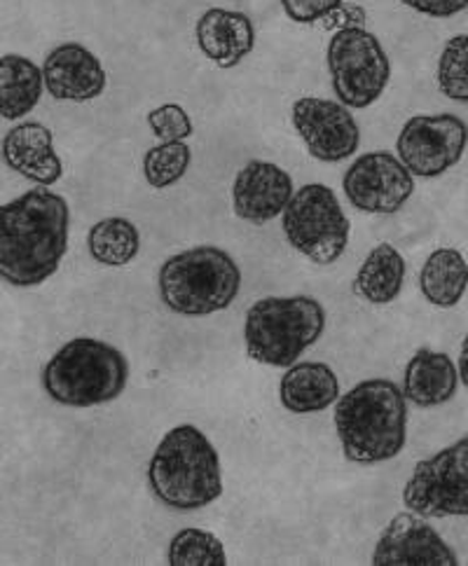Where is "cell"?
<instances>
[{
	"label": "cell",
	"instance_id": "1",
	"mask_svg": "<svg viewBox=\"0 0 468 566\" xmlns=\"http://www.w3.org/2000/svg\"><path fill=\"white\" fill-rule=\"evenodd\" d=\"M66 199L35 188L0 207V274L10 286L45 283L69 249Z\"/></svg>",
	"mask_w": 468,
	"mask_h": 566
},
{
	"label": "cell",
	"instance_id": "2",
	"mask_svg": "<svg viewBox=\"0 0 468 566\" xmlns=\"http://www.w3.org/2000/svg\"><path fill=\"white\" fill-rule=\"evenodd\" d=\"M335 429L350 461H389L403 452L408 438V398L392 379L361 381L337 398Z\"/></svg>",
	"mask_w": 468,
	"mask_h": 566
},
{
	"label": "cell",
	"instance_id": "3",
	"mask_svg": "<svg viewBox=\"0 0 468 566\" xmlns=\"http://www.w3.org/2000/svg\"><path fill=\"white\" fill-rule=\"evenodd\" d=\"M155 499L174 511H197L222 494L220 459L211 440L193 423H180L159 440L148 467Z\"/></svg>",
	"mask_w": 468,
	"mask_h": 566
},
{
	"label": "cell",
	"instance_id": "4",
	"mask_svg": "<svg viewBox=\"0 0 468 566\" xmlns=\"http://www.w3.org/2000/svg\"><path fill=\"white\" fill-rule=\"evenodd\" d=\"M129 363L119 349L94 337L66 342L43 370V389L61 406L94 408L122 396Z\"/></svg>",
	"mask_w": 468,
	"mask_h": 566
},
{
	"label": "cell",
	"instance_id": "5",
	"mask_svg": "<svg viewBox=\"0 0 468 566\" xmlns=\"http://www.w3.org/2000/svg\"><path fill=\"white\" fill-rule=\"evenodd\" d=\"M157 286L162 302L174 314L209 316L237 300L241 272L228 251L197 247L165 260Z\"/></svg>",
	"mask_w": 468,
	"mask_h": 566
},
{
	"label": "cell",
	"instance_id": "6",
	"mask_svg": "<svg viewBox=\"0 0 468 566\" xmlns=\"http://www.w3.org/2000/svg\"><path fill=\"white\" fill-rule=\"evenodd\" d=\"M323 328L325 312L319 300L310 295L264 297L247 314V354L262 366L291 368L321 337Z\"/></svg>",
	"mask_w": 468,
	"mask_h": 566
},
{
	"label": "cell",
	"instance_id": "7",
	"mask_svg": "<svg viewBox=\"0 0 468 566\" xmlns=\"http://www.w3.org/2000/svg\"><path fill=\"white\" fill-rule=\"evenodd\" d=\"M333 90L347 108H368L384 94L392 64L375 33L361 27L340 29L325 52Z\"/></svg>",
	"mask_w": 468,
	"mask_h": 566
},
{
	"label": "cell",
	"instance_id": "8",
	"mask_svg": "<svg viewBox=\"0 0 468 566\" xmlns=\"http://www.w3.org/2000/svg\"><path fill=\"white\" fill-rule=\"evenodd\" d=\"M289 244L316 265H331L350 244V220L323 184L300 188L281 218Z\"/></svg>",
	"mask_w": 468,
	"mask_h": 566
},
{
	"label": "cell",
	"instance_id": "9",
	"mask_svg": "<svg viewBox=\"0 0 468 566\" xmlns=\"http://www.w3.org/2000/svg\"><path fill=\"white\" fill-rule=\"evenodd\" d=\"M403 503L422 517H468V436L417 463Z\"/></svg>",
	"mask_w": 468,
	"mask_h": 566
},
{
	"label": "cell",
	"instance_id": "10",
	"mask_svg": "<svg viewBox=\"0 0 468 566\" xmlns=\"http://www.w3.org/2000/svg\"><path fill=\"white\" fill-rule=\"evenodd\" d=\"M466 146L468 125L450 113L410 117L396 140L398 159L419 178H436L453 169Z\"/></svg>",
	"mask_w": 468,
	"mask_h": 566
},
{
	"label": "cell",
	"instance_id": "11",
	"mask_svg": "<svg viewBox=\"0 0 468 566\" xmlns=\"http://www.w3.org/2000/svg\"><path fill=\"white\" fill-rule=\"evenodd\" d=\"M350 205L365 213H398L415 192L410 169L392 153H365L342 178Z\"/></svg>",
	"mask_w": 468,
	"mask_h": 566
},
{
	"label": "cell",
	"instance_id": "12",
	"mask_svg": "<svg viewBox=\"0 0 468 566\" xmlns=\"http://www.w3.org/2000/svg\"><path fill=\"white\" fill-rule=\"evenodd\" d=\"M293 127L319 161H342L358 150L361 132L354 115L344 104L331 98L304 96L293 104Z\"/></svg>",
	"mask_w": 468,
	"mask_h": 566
},
{
	"label": "cell",
	"instance_id": "13",
	"mask_svg": "<svg viewBox=\"0 0 468 566\" xmlns=\"http://www.w3.org/2000/svg\"><path fill=\"white\" fill-rule=\"evenodd\" d=\"M375 566H457L455 551L417 513L396 515L382 532L373 562Z\"/></svg>",
	"mask_w": 468,
	"mask_h": 566
},
{
	"label": "cell",
	"instance_id": "14",
	"mask_svg": "<svg viewBox=\"0 0 468 566\" xmlns=\"http://www.w3.org/2000/svg\"><path fill=\"white\" fill-rule=\"evenodd\" d=\"M291 199L293 178L272 161H249L232 184V209L241 220L253 226H264L277 216H283Z\"/></svg>",
	"mask_w": 468,
	"mask_h": 566
},
{
	"label": "cell",
	"instance_id": "15",
	"mask_svg": "<svg viewBox=\"0 0 468 566\" xmlns=\"http://www.w3.org/2000/svg\"><path fill=\"white\" fill-rule=\"evenodd\" d=\"M48 94L56 101H75L85 104L94 101L106 90V71L98 56L85 45L64 43L54 48L43 64Z\"/></svg>",
	"mask_w": 468,
	"mask_h": 566
},
{
	"label": "cell",
	"instance_id": "16",
	"mask_svg": "<svg viewBox=\"0 0 468 566\" xmlns=\"http://www.w3.org/2000/svg\"><path fill=\"white\" fill-rule=\"evenodd\" d=\"M197 45L218 69H235L256 48V29L249 14L211 8L199 17L195 27Z\"/></svg>",
	"mask_w": 468,
	"mask_h": 566
},
{
	"label": "cell",
	"instance_id": "17",
	"mask_svg": "<svg viewBox=\"0 0 468 566\" xmlns=\"http://www.w3.org/2000/svg\"><path fill=\"white\" fill-rule=\"evenodd\" d=\"M6 165L38 186H54L64 174L59 155L54 153V136L40 123L12 127L3 138Z\"/></svg>",
	"mask_w": 468,
	"mask_h": 566
},
{
	"label": "cell",
	"instance_id": "18",
	"mask_svg": "<svg viewBox=\"0 0 468 566\" xmlns=\"http://www.w3.org/2000/svg\"><path fill=\"white\" fill-rule=\"evenodd\" d=\"M459 387L455 360L434 349H419L405 368L403 394L417 408H436L453 400Z\"/></svg>",
	"mask_w": 468,
	"mask_h": 566
},
{
	"label": "cell",
	"instance_id": "19",
	"mask_svg": "<svg viewBox=\"0 0 468 566\" xmlns=\"http://www.w3.org/2000/svg\"><path fill=\"white\" fill-rule=\"evenodd\" d=\"M281 406L293 415H312L331 408L340 398V381L325 363H293L281 377Z\"/></svg>",
	"mask_w": 468,
	"mask_h": 566
},
{
	"label": "cell",
	"instance_id": "20",
	"mask_svg": "<svg viewBox=\"0 0 468 566\" xmlns=\"http://www.w3.org/2000/svg\"><path fill=\"white\" fill-rule=\"evenodd\" d=\"M45 75L31 59L22 54H6L0 59V115L19 119L31 113L43 96Z\"/></svg>",
	"mask_w": 468,
	"mask_h": 566
},
{
	"label": "cell",
	"instance_id": "21",
	"mask_svg": "<svg viewBox=\"0 0 468 566\" xmlns=\"http://www.w3.org/2000/svg\"><path fill=\"white\" fill-rule=\"evenodd\" d=\"M405 281V260L392 244L375 247L354 279V293L371 302V305H389L394 302Z\"/></svg>",
	"mask_w": 468,
	"mask_h": 566
},
{
	"label": "cell",
	"instance_id": "22",
	"mask_svg": "<svg viewBox=\"0 0 468 566\" xmlns=\"http://www.w3.org/2000/svg\"><path fill=\"white\" fill-rule=\"evenodd\" d=\"M422 295L436 307L459 305L468 289V262L457 249H438L426 258L419 274Z\"/></svg>",
	"mask_w": 468,
	"mask_h": 566
},
{
	"label": "cell",
	"instance_id": "23",
	"mask_svg": "<svg viewBox=\"0 0 468 566\" xmlns=\"http://www.w3.org/2000/svg\"><path fill=\"white\" fill-rule=\"evenodd\" d=\"M87 247L98 265L125 268L141 249V237L132 220L104 218L90 230Z\"/></svg>",
	"mask_w": 468,
	"mask_h": 566
},
{
	"label": "cell",
	"instance_id": "24",
	"mask_svg": "<svg viewBox=\"0 0 468 566\" xmlns=\"http://www.w3.org/2000/svg\"><path fill=\"white\" fill-rule=\"evenodd\" d=\"M171 566H226L228 555L216 534L205 530H183L169 543Z\"/></svg>",
	"mask_w": 468,
	"mask_h": 566
},
{
	"label": "cell",
	"instance_id": "25",
	"mask_svg": "<svg viewBox=\"0 0 468 566\" xmlns=\"http://www.w3.org/2000/svg\"><path fill=\"white\" fill-rule=\"evenodd\" d=\"M193 161V150L183 140L155 146L144 157V176L157 190H165L186 176Z\"/></svg>",
	"mask_w": 468,
	"mask_h": 566
},
{
	"label": "cell",
	"instance_id": "26",
	"mask_svg": "<svg viewBox=\"0 0 468 566\" xmlns=\"http://www.w3.org/2000/svg\"><path fill=\"white\" fill-rule=\"evenodd\" d=\"M438 90L447 98L468 104V33L445 43L438 59Z\"/></svg>",
	"mask_w": 468,
	"mask_h": 566
},
{
	"label": "cell",
	"instance_id": "27",
	"mask_svg": "<svg viewBox=\"0 0 468 566\" xmlns=\"http://www.w3.org/2000/svg\"><path fill=\"white\" fill-rule=\"evenodd\" d=\"M148 125L162 144H171V140H186L188 136H193V119L188 117L186 108L178 104H165V106L150 111Z\"/></svg>",
	"mask_w": 468,
	"mask_h": 566
},
{
	"label": "cell",
	"instance_id": "28",
	"mask_svg": "<svg viewBox=\"0 0 468 566\" xmlns=\"http://www.w3.org/2000/svg\"><path fill=\"white\" fill-rule=\"evenodd\" d=\"M344 6V0H281V8L295 24L321 22Z\"/></svg>",
	"mask_w": 468,
	"mask_h": 566
},
{
	"label": "cell",
	"instance_id": "29",
	"mask_svg": "<svg viewBox=\"0 0 468 566\" xmlns=\"http://www.w3.org/2000/svg\"><path fill=\"white\" fill-rule=\"evenodd\" d=\"M401 3L419 14L436 19H447L468 10V0H401Z\"/></svg>",
	"mask_w": 468,
	"mask_h": 566
},
{
	"label": "cell",
	"instance_id": "30",
	"mask_svg": "<svg viewBox=\"0 0 468 566\" xmlns=\"http://www.w3.org/2000/svg\"><path fill=\"white\" fill-rule=\"evenodd\" d=\"M459 379L468 389V335L461 342V354H459Z\"/></svg>",
	"mask_w": 468,
	"mask_h": 566
}]
</instances>
